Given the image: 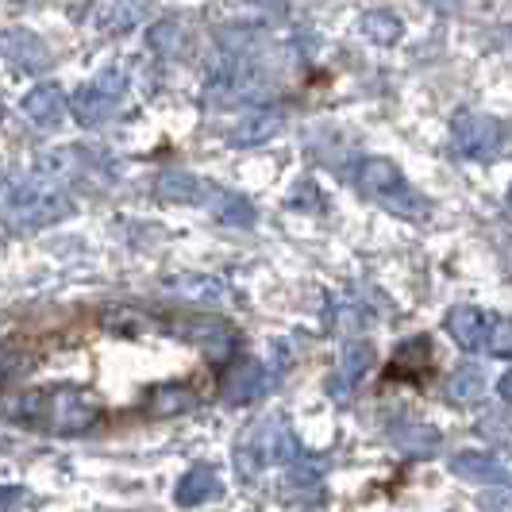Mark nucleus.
Segmentation results:
<instances>
[{"label":"nucleus","instance_id":"nucleus-1","mask_svg":"<svg viewBox=\"0 0 512 512\" xmlns=\"http://www.w3.org/2000/svg\"><path fill=\"white\" fill-rule=\"evenodd\" d=\"M451 147L462 154V158H478V162H493L501 154L512 151V131L493 120L486 112H470L462 108L451 120Z\"/></svg>","mask_w":512,"mask_h":512},{"label":"nucleus","instance_id":"nucleus-2","mask_svg":"<svg viewBox=\"0 0 512 512\" xmlns=\"http://www.w3.org/2000/svg\"><path fill=\"white\" fill-rule=\"evenodd\" d=\"M355 181H359V189L366 197H374V201H382L385 208H393V212H401V216H424V201L412 193V185L401 178V170L393 166V162H385V158H366L359 170H355Z\"/></svg>","mask_w":512,"mask_h":512},{"label":"nucleus","instance_id":"nucleus-3","mask_svg":"<svg viewBox=\"0 0 512 512\" xmlns=\"http://www.w3.org/2000/svg\"><path fill=\"white\" fill-rule=\"evenodd\" d=\"M451 470L474 482V486H489V489H509L512 486V470L505 466V459L497 455H486V451H462L451 459Z\"/></svg>","mask_w":512,"mask_h":512},{"label":"nucleus","instance_id":"nucleus-4","mask_svg":"<svg viewBox=\"0 0 512 512\" xmlns=\"http://www.w3.org/2000/svg\"><path fill=\"white\" fill-rule=\"evenodd\" d=\"M432 370V343H428V335H416L409 343H401L397 347V355L389 362V370H385V378L389 382H424V374Z\"/></svg>","mask_w":512,"mask_h":512},{"label":"nucleus","instance_id":"nucleus-5","mask_svg":"<svg viewBox=\"0 0 512 512\" xmlns=\"http://www.w3.org/2000/svg\"><path fill=\"white\" fill-rule=\"evenodd\" d=\"M393 439H397L401 451H409L416 459H428V455L439 451V432L432 424H424V420H397L393 424Z\"/></svg>","mask_w":512,"mask_h":512},{"label":"nucleus","instance_id":"nucleus-6","mask_svg":"<svg viewBox=\"0 0 512 512\" xmlns=\"http://www.w3.org/2000/svg\"><path fill=\"white\" fill-rule=\"evenodd\" d=\"M447 332L451 339L466 347V351H474V347H482V332H486V320H482V312L474 305H455L447 312Z\"/></svg>","mask_w":512,"mask_h":512},{"label":"nucleus","instance_id":"nucleus-7","mask_svg":"<svg viewBox=\"0 0 512 512\" xmlns=\"http://www.w3.org/2000/svg\"><path fill=\"white\" fill-rule=\"evenodd\" d=\"M370 362H374V347H370V343H351L347 355H343V370H339V378L332 382V389H339L335 397H343V385L355 389V382L370 370Z\"/></svg>","mask_w":512,"mask_h":512},{"label":"nucleus","instance_id":"nucleus-8","mask_svg":"<svg viewBox=\"0 0 512 512\" xmlns=\"http://www.w3.org/2000/svg\"><path fill=\"white\" fill-rule=\"evenodd\" d=\"M362 31H366V39H374V43H382V47H389V43H397L401 35H405V24L393 16V12H366L362 16Z\"/></svg>","mask_w":512,"mask_h":512},{"label":"nucleus","instance_id":"nucleus-9","mask_svg":"<svg viewBox=\"0 0 512 512\" xmlns=\"http://www.w3.org/2000/svg\"><path fill=\"white\" fill-rule=\"evenodd\" d=\"M482 389H486V378H482L478 366H462L459 374H451V382H447V393H451L455 401H478Z\"/></svg>","mask_w":512,"mask_h":512},{"label":"nucleus","instance_id":"nucleus-10","mask_svg":"<svg viewBox=\"0 0 512 512\" xmlns=\"http://www.w3.org/2000/svg\"><path fill=\"white\" fill-rule=\"evenodd\" d=\"M482 343H486L489 355H497V359H512V320H505V316L489 320L486 332H482Z\"/></svg>","mask_w":512,"mask_h":512},{"label":"nucleus","instance_id":"nucleus-11","mask_svg":"<svg viewBox=\"0 0 512 512\" xmlns=\"http://www.w3.org/2000/svg\"><path fill=\"white\" fill-rule=\"evenodd\" d=\"M478 428H482V436L493 439V443H512V416H501V412H486Z\"/></svg>","mask_w":512,"mask_h":512},{"label":"nucleus","instance_id":"nucleus-12","mask_svg":"<svg viewBox=\"0 0 512 512\" xmlns=\"http://www.w3.org/2000/svg\"><path fill=\"white\" fill-rule=\"evenodd\" d=\"M278 124H282V116H278V112H262V120H251V128L239 131L235 139H243V143H251V139H266V135H274V131H278Z\"/></svg>","mask_w":512,"mask_h":512},{"label":"nucleus","instance_id":"nucleus-13","mask_svg":"<svg viewBox=\"0 0 512 512\" xmlns=\"http://www.w3.org/2000/svg\"><path fill=\"white\" fill-rule=\"evenodd\" d=\"M497 393H501V401H509L512 405V370H505V378L497 382Z\"/></svg>","mask_w":512,"mask_h":512},{"label":"nucleus","instance_id":"nucleus-14","mask_svg":"<svg viewBox=\"0 0 512 512\" xmlns=\"http://www.w3.org/2000/svg\"><path fill=\"white\" fill-rule=\"evenodd\" d=\"M432 4H436V8H447V12H455V8H459V0H432Z\"/></svg>","mask_w":512,"mask_h":512},{"label":"nucleus","instance_id":"nucleus-15","mask_svg":"<svg viewBox=\"0 0 512 512\" xmlns=\"http://www.w3.org/2000/svg\"><path fill=\"white\" fill-rule=\"evenodd\" d=\"M509 208H512V189H509Z\"/></svg>","mask_w":512,"mask_h":512}]
</instances>
